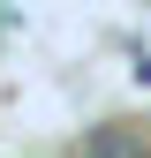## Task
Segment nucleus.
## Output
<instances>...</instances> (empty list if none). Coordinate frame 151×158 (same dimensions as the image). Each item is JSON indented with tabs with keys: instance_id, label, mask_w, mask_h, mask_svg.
I'll return each instance as SVG.
<instances>
[{
	"instance_id": "f257e3e1",
	"label": "nucleus",
	"mask_w": 151,
	"mask_h": 158,
	"mask_svg": "<svg viewBox=\"0 0 151 158\" xmlns=\"http://www.w3.org/2000/svg\"><path fill=\"white\" fill-rule=\"evenodd\" d=\"M83 158H151V121H106V128H91Z\"/></svg>"
}]
</instances>
